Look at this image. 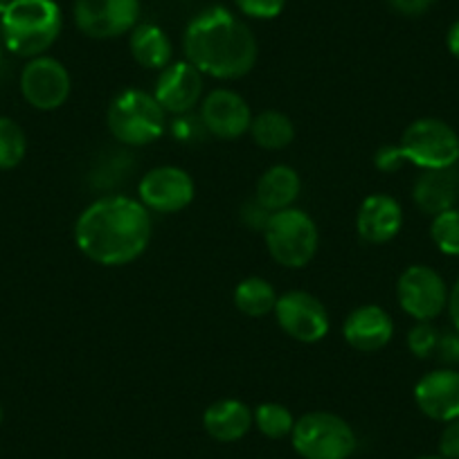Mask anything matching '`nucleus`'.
I'll return each instance as SVG.
<instances>
[{"instance_id":"obj_13","label":"nucleus","mask_w":459,"mask_h":459,"mask_svg":"<svg viewBox=\"0 0 459 459\" xmlns=\"http://www.w3.org/2000/svg\"><path fill=\"white\" fill-rule=\"evenodd\" d=\"M201 120L207 134L219 140H237L246 135L253 125L250 106L239 92L228 88H216L203 100Z\"/></svg>"},{"instance_id":"obj_26","label":"nucleus","mask_w":459,"mask_h":459,"mask_svg":"<svg viewBox=\"0 0 459 459\" xmlns=\"http://www.w3.org/2000/svg\"><path fill=\"white\" fill-rule=\"evenodd\" d=\"M430 239L432 244L439 248V253L448 255V257H459V210L457 207H450V210L432 216Z\"/></svg>"},{"instance_id":"obj_9","label":"nucleus","mask_w":459,"mask_h":459,"mask_svg":"<svg viewBox=\"0 0 459 459\" xmlns=\"http://www.w3.org/2000/svg\"><path fill=\"white\" fill-rule=\"evenodd\" d=\"M73 19L91 39H117L140 23V0H74Z\"/></svg>"},{"instance_id":"obj_32","label":"nucleus","mask_w":459,"mask_h":459,"mask_svg":"<svg viewBox=\"0 0 459 459\" xmlns=\"http://www.w3.org/2000/svg\"><path fill=\"white\" fill-rule=\"evenodd\" d=\"M374 162H377V167L381 171H399L401 167L408 165L403 158V153H401L399 144H385V147H381L377 152V156H374Z\"/></svg>"},{"instance_id":"obj_20","label":"nucleus","mask_w":459,"mask_h":459,"mask_svg":"<svg viewBox=\"0 0 459 459\" xmlns=\"http://www.w3.org/2000/svg\"><path fill=\"white\" fill-rule=\"evenodd\" d=\"M299 192H302V180L298 171L289 165H275L264 171L259 178L255 201L273 214V212L289 210L298 201Z\"/></svg>"},{"instance_id":"obj_34","label":"nucleus","mask_w":459,"mask_h":459,"mask_svg":"<svg viewBox=\"0 0 459 459\" xmlns=\"http://www.w3.org/2000/svg\"><path fill=\"white\" fill-rule=\"evenodd\" d=\"M394 12L401 16H421L430 10L432 0H387Z\"/></svg>"},{"instance_id":"obj_18","label":"nucleus","mask_w":459,"mask_h":459,"mask_svg":"<svg viewBox=\"0 0 459 459\" xmlns=\"http://www.w3.org/2000/svg\"><path fill=\"white\" fill-rule=\"evenodd\" d=\"M412 198L423 214L437 216L441 212L455 207L459 198V169L446 167V169H426L412 187Z\"/></svg>"},{"instance_id":"obj_24","label":"nucleus","mask_w":459,"mask_h":459,"mask_svg":"<svg viewBox=\"0 0 459 459\" xmlns=\"http://www.w3.org/2000/svg\"><path fill=\"white\" fill-rule=\"evenodd\" d=\"M253 423L268 439H284V437H290V432H293L295 419L286 405L262 403L253 412Z\"/></svg>"},{"instance_id":"obj_33","label":"nucleus","mask_w":459,"mask_h":459,"mask_svg":"<svg viewBox=\"0 0 459 459\" xmlns=\"http://www.w3.org/2000/svg\"><path fill=\"white\" fill-rule=\"evenodd\" d=\"M241 216H244L246 225H250V228H255V230H264L266 228L268 219H271V212L264 210L257 201H250L244 205Z\"/></svg>"},{"instance_id":"obj_31","label":"nucleus","mask_w":459,"mask_h":459,"mask_svg":"<svg viewBox=\"0 0 459 459\" xmlns=\"http://www.w3.org/2000/svg\"><path fill=\"white\" fill-rule=\"evenodd\" d=\"M439 457L459 459V419L446 423L439 437Z\"/></svg>"},{"instance_id":"obj_22","label":"nucleus","mask_w":459,"mask_h":459,"mask_svg":"<svg viewBox=\"0 0 459 459\" xmlns=\"http://www.w3.org/2000/svg\"><path fill=\"white\" fill-rule=\"evenodd\" d=\"M250 135L257 147L266 149V152H280L295 140V126L289 115L280 113V110H266V113L253 117Z\"/></svg>"},{"instance_id":"obj_36","label":"nucleus","mask_w":459,"mask_h":459,"mask_svg":"<svg viewBox=\"0 0 459 459\" xmlns=\"http://www.w3.org/2000/svg\"><path fill=\"white\" fill-rule=\"evenodd\" d=\"M446 46H448L450 55L455 59H459V21H455L448 30V37H446Z\"/></svg>"},{"instance_id":"obj_4","label":"nucleus","mask_w":459,"mask_h":459,"mask_svg":"<svg viewBox=\"0 0 459 459\" xmlns=\"http://www.w3.org/2000/svg\"><path fill=\"white\" fill-rule=\"evenodd\" d=\"M106 125L115 140L129 147H147L167 131V113L153 92L129 88L115 95L106 113Z\"/></svg>"},{"instance_id":"obj_5","label":"nucleus","mask_w":459,"mask_h":459,"mask_svg":"<svg viewBox=\"0 0 459 459\" xmlns=\"http://www.w3.org/2000/svg\"><path fill=\"white\" fill-rule=\"evenodd\" d=\"M264 237L271 257L284 268H304L311 264L320 244L316 221L298 207L273 212Z\"/></svg>"},{"instance_id":"obj_3","label":"nucleus","mask_w":459,"mask_h":459,"mask_svg":"<svg viewBox=\"0 0 459 459\" xmlns=\"http://www.w3.org/2000/svg\"><path fill=\"white\" fill-rule=\"evenodd\" d=\"M64 28L55 0H12L0 16V32L7 50L19 56H41L50 50Z\"/></svg>"},{"instance_id":"obj_19","label":"nucleus","mask_w":459,"mask_h":459,"mask_svg":"<svg viewBox=\"0 0 459 459\" xmlns=\"http://www.w3.org/2000/svg\"><path fill=\"white\" fill-rule=\"evenodd\" d=\"M203 428L216 441H239L253 428V410L237 399H221L203 414Z\"/></svg>"},{"instance_id":"obj_30","label":"nucleus","mask_w":459,"mask_h":459,"mask_svg":"<svg viewBox=\"0 0 459 459\" xmlns=\"http://www.w3.org/2000/svg\"><path fill=\"white\" fill-rule=\"evenodd\" d=\"M437 356L444 365H459V331H448V333H439V342H437Z\"/></svg>"},{"instance_id":"obj_8","label":"nucleus","mask_w":459,"mask_h":459,"mask_svg":"<svg viewBox=\"0 0 459 459\" xmlns=\"http://www.w3.org/2000/svg\"><path fill=\"white\" fill-rule=\"evenodd\" d=\"M396 298L401 308L417 322H430L448 307V289L435 268L408 266L396 281Z\"/></svg>"},{"instance_id":"obj_35","label":"nucleus","mask_w":459,"mask_h":459,"mask_svg":"<svg viewBox=\"0 0 459 459\" xmlns=\"http://www.w3.org/2000/svg\"><path fill=\"white\" fill-rule=\"evenodd\" d=\"M448 316H450V322H453L455 329L459 331V280L455 281L453 289L448 290Z\"/></svg>"},{"instance_id":"obj_27","label":"nucleus","mask_w":459,"mask_h":459,"mask_svg":"<svg viewBox=\"0 0 459 459\" xmlns=\"http://www.w3.org/2000/svg\"><path fill=\"white\" fill-rule=\"evenodd\" d=\"M437 342H439V331L430 322H417L408 331V350L417 359H428V356L435 354Z\"/></svg>"},{"instance_id":"obj_10","label":"nucleus","mask_w":459,"mask_h":459,"mask_svg":"<svg viewBox=\"0 0 459 459\" xmlns=\"http://www.w3.org/2000/svg\"><path fill=\"white\" fill-rule=\"evenodd\" d=\"M273 313L280 329L298 342H320L329 333L331 322L325 304L307 290H289L280 295Z\"/></svg>"},{"instance_id":"obj_39","label":"nucleus","mask_w":459,"mask_h":459,"mask_svg":"<svg viewBox=\"0 0 459 459\" xmlns=\"http://www.w3.org/2000/svg\"><path fill=\"white\" fill-rule=\"evenodd\" d=\"M0 419H3V410H0Z\"/></svg>"},{"instance_id":"obj_14","label":"nucleus","mask_w":459,"mask_h":459,"mask_svg":"<svg viewBox=\"0 0 459 459\" xmlns=\"http://www.w3.org/2000/svg\"><path fill=\"white\" fill-rule=\"evenodd\" d=\"M203 95V74L185 61H171L165 70L158 74L153 97L165 108V113L185 115L192 113Z\"/></svg>"},{"instance_id":"obj_25","label":"nucleus","mask_w":459,"mask_h":459,"mask_svg":"<svg viewBox=\"0 0 459 459\" xmlns=\"http://www.w3.org/2000/svg\"><path fill=\"white\" fill-rule=\"evenodd\" d=\"M28 140L12 117H0V169H14L23 162Z\"/></svg>"},{"instance_id":"obj_28","label":"nucleus","mask_w":459,"mask_h":459,"mask_svg":"<svg viewBox=\"0 0 459 459\" xmlns=\"http://www.w3.org/2000/svg\"><path fill=\"white\" fill-rule=\"evenodd\" d=\"M171 135H174L178 143L183 144H192V143H201L207 134L205 125H203L201 115L194 113H185V115H176V120L171 122Z\"/></svg>"},{"instance_id":"obj_29","label":"nucleus","mask_w":459,"mask_h":459,"mask_svg":"<svg viewBox=\"0 0 459 459\" xmlns=\"http://www.w3.org/2000/svg\"><path fill=\"white\" fill-rule=\"evenodd\" d=\"M235 5L248 19L271 21L284 12L286 0H235Z\"/></svg>"},{"instance_id":"obj_1","label":"nucleus","mask_w":459,"mask_h":459,"mask_svg":"<svg viewBox=\"0 0 459 459\" xmlns=\"http://www.w3.org/2000/svg\"><path fill=\"white\" fill-rule=\"evenodd\" d=\"M152 212L138 198L115 194L97 198L74 223V244L100 266H126L152 241Z\"/></svg>"},{"instance_id":"obj_12","label":"nucleus","mask_w":459,"mask_h":459,"mask_svg":"<svg viewBox=\"0 0 459 459\" xmlns=\"http://www.w3.org/2000/svg\"><path fill=\"white\" fill-rule=\"evenodd\" d=\"M138 194V201L149 212L176 214V212H183L185 207H189V203L194 201V180L180 167H156L143 176Z\"/></svg>"},{"instance_id":"obj_7","label":"nucleus","mask_w":459,"mask_h":459,"mask_svg":"<svg viewBox=\"0 0 459 459\" xmlns=\"http://www.w3.org/2000/svg\"><path fill=\"white\" fill-rule=\"evenodd\" d=\"M408 165L419 169H446L459 162V135L437 117H421L412 122L401 135L399 144Z\"/></svg>"},{"instance_id":"obj_2","label":"nucleus","mask_w":459,"mask_h":459,"mask_svg":"<svg viewBox=\"0 0 459 459\" xmlns=\"http://www.w3.org/2000/svg\"><path fill=\"white\" fill-rule=\"evenodd\" d=\"M183 48L198 73L221 82L246 77L257 64V39L253 30L221 5L203 10L189 21Z\"/></svg>"},{"instance_id":"obj_38","label":"nucleus","mask_w":459,"mask_h":459,"mask_svg":"<svg viewBox=\"0 0 459 459\" xmlns=\"http://www.w3.org/2000/svg\"><path fill=\"white\" fill-rule=\"evenodd\" d=\"M419 459H444V457H419Z\"/></svg>"},{"instance_id":"obj_23","label":"nucleus","mask_w":459,"mask_h":459,"mask_svg":"<svg viewBox=\"0 0 459 459\" xmlns=\"http://www.w3.org/2000/svg\"><path fill=\"white\" fill-rule=\"evenodd\" d=\"M277 298L280 295L275 293L271 281L264 280V277H246L237 284L235 295H232L235 307L248 317H264L275 311Z\"/></svg>"},{"instance_id":"obj_21","label":"nucleus","mask_w":459,"mask_h":459,"mask_svg":"<svg viewBox=\"0 0 459 459\" xmlns=\"http://www.w3.org/2000/svg\"><path fill=\"white\" fill-rule=\"evenodd\" d=\"M131 56L147 70H165L174 61V46L162 28L153 23H138L131 30Z\"/></svg>"},{"instance_id":"obj_17","label":"nucleus","mask_w":459,"mask_h":459,"mask_svg":"<svg viewBox=\"0 0 459 459\" xmlns=\"http://www.w3.org/2000/svg\"><path fill=\"white\" fill-rule=\"evenodd\" d=\"M401 228H403V210L396 198L387 194H372L360 203L356 230L363 241L374 246L387 244L399 235Z\"/></svg>"},{"instance_id":"obj_15","label":"nucleus","mask_w":459,"mask_h":459,"mask_svg":"<svg viewBox=\"0 0 459 459\" xmlns=\"http://www.w3.org/2000/svg\"><path fill=\"white\" fill-rule=\"evenodd\" d=\"M414 401L426 417L435 421L459 419V372L457 369H435L414 385Z\"/></svg>"},{"instance_id":"obj_6","label":"nucleus","mask_w":459,"mask_h":459,"mask_svg":"<svg viewBox=\"0 0 459 459\" xmlns=\"http://www.w3.org/2000/svg\"><path fill=\"white\" fill-rule=\"evenodd\" d=\"M295 453L302 459H350L356 450V432L331 412H307L290 432Z\"/></svg>"},{"instance_id":"obj_16","label":"nucleus","mask_w":459,"mask_h":459,"mask_svg":"<svg viewBox=\"0 0 459 459\" xmlns=\"http://www.w3.org/2000/svg\"><path fill=\"white\" fill-rule=\"evenodd\" d=\"M342 335L351 350L356 351H378L387 347L394 335V322L390 313L377 304H365L354 308L342 325Z\"/></svg>"},{"instance_id":"obj_11","label":"nucleus","mask_w":459,"mask_h":459,"mask_svg":"<svg viewBox=\"0 0 459 459\" xmlns=\"http://www.w3.org/2000/svg\"><path fill=\"white\" fill-rule=\"evenodd\" d=\"M70 73L61 61L52 56H34L21 74V92L25 101L39 110H56L68 101Z\"/></svg>"},{"instance_id":"obj_37","label":"nucleus","mask_w":459,"mask_h":459,"mask_svg":"<svg viewBox=\"0 0 459 459\" xmlns=\"http://www.w3.org/2000/svg\"><path fill=\"white\" fill-rule=\"evenodd\" d=\"M12 0H0V16H3V12L7 10V5H10Z\"/></svg>"}]
</instances>
